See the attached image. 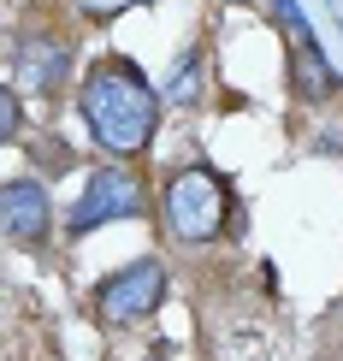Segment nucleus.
Masks as SVG:
<instances>
[{
	"instance_id": "1",
	"label": "nucleus",
	"mask_w": 343,
	"mask_h": 361,
	"mask_svg": "<svg viewBox=\"0 0 343 361\" xmlns=\"http://www.w3.org/2000/svg\"><path fill=\"white\" fill-rule=\"evenodd\" d=\"M77 118L89 125V137H95L101 154H113V160H142L148 142H154V130H160V95H154V83L142 78L137 59L101 54L95 66L83 71Z\"/></svg>"
},
{
	"instance_id": "2",
	"label": "nucleus",
	"mask_w": 343,
	"mask_h": 361,
	"mask_svg": "<svg viewBox=\"0 0 343 361\" xmlns=\"http://www.w3.org/2000/svg\"><path fill=\"white\" fill-rule=\"evenodd\" d=\"M160 219H166L172 243H184V249L219 243V237H225V219H231V184L213 166L172 172L166 190H160Z\"/></svg>"
},
{
	"instance_id": "3",
	"label": "nucleus",
	"mask_w": 343,
	"mask_h": 361,
	"mask_svg": "<svg viewBox=\"0 0 343 361\" xmlns=\"http://www.w3.org/2000/svg\"><path fill=\"white\" fill-rule=\"evenodd\" d=\"M166 290H172L166 267H160L154 255H142V261L118 267L113 279L95 284V320L107 326V332H130V326H142L148 314L166 302Z\"/></svg>"
},
{
	"instance_id": "4",
	"label": "nucleus",
	"mask_w": 343,
	"mask_h": 361,
	"mask_svg": "<svg viewBox=\"0 0 343 361\" xmlns=\"http://www.w3.org/2000/svg\"><path fill=\"white\" fill-rule=\"evenodd\" d=\"M142 207H148V190H142L137 172H125V166H95V172H89V184H83V195L71 202V214H66V237L77 243V237H89L95 225L137 219Z\"/></svg>"
},
{
	"instance_id": "5",
	"label": "nucleus",
	"mask_w": 343,
	"mask_h": 361,
	"mask_svg": "<svg viewBox=\"0 0 343 361\" xmlns=\"http://www.w3.org/2000/svg\"><path fill=\"white\" fill-rule=\"evenodd\" d=\"M0 231H6L12 249H48L54 202H48L42 178H6V190H0Z\"/></svg>"
},
{
	"instance_id": "6",
	"label": "nucleus",
	"mask_w": 343,
	"mask_h": 361,
	"mask_svg": "<svg viewBox=\"0 0 343 361\" xmlns=\"http://www.w3.org/2000/svg\"><path fill=\"white\" fill-rule=\"evenodd\" d=\"M12 78H18L30 95H59V83L71 78V42L66 36H18V54H12Z\"/></svg>"
},
{
	"instance_id": "7",
	"label": "nucleus",
	"mask_w": 343,
	"mask_h": 361,
	"mask_svg": "<svg viewBox=\"0 0 343 361\" xmlns=\"http://www.w3.org/2000/svg\"><path fill=\"white\" fill-rule=\"evenodd\" d=\"M290 89H296L302 107H325V95H337V71L325 66V54H320L314 36L290 42Z\"/></svg>"
},
{
	"instance_id": "8",
	"label": "nucleus",
	"mask_w": 343,
	"mask_h": 361,
	"mask_svg": "<svg viewBox=\"0 0 343 361\" xmlns=\"http://www.w3.org/2000/svg\"><path fill=\"white\" fill-rule=\"evenodd\" d=\"M196 66H201V54H184V59H177V71H172V95H166V101H189V89H196Z\"/></svg>"
},
{
	"instance_id": "9",
	"label": "nucleus",
	"mask_w": 343,
	"mask_h": 361,
	"mask_svg": "<svg viewBox=\"0 0 343 361\" xmlns=\"http://www.w3.org/2000/svg\"><path fill=\"white\" fill-rule=\"evenodd\" d=\"M0 125H6V142L18 137V95H12V89L0 95Z\"/></svg>"
},
{
	"instance_id": "10",
	"label": "nucleus",
	"mask_w": 343,
	"mask_h": 361,
	"mask_svg": "<svg viewBox=\"0 0 343 361\" xmlns=\"http://www.w3.org/2000/svg\"><path fill=\"white\" fill-rule=\"evenodd\" d=\"M219 107H225V113H249V95H243V89H219Z\"/></svg>"
},
{
	"instance_id": "11",
	"label": "nucleus",
	"mask_w": 343,
	"mask_h": 361,
	"mask_svg": "<svg viewBox=\"0 0 343 361\" xmlns=\"http://www.w3.org/2000/svg\"><path fill=\"white\" fill-rule=\"evenodd\" d=\"M231 6H255V0H231Z\"/></svg>"
}]
</instances>
